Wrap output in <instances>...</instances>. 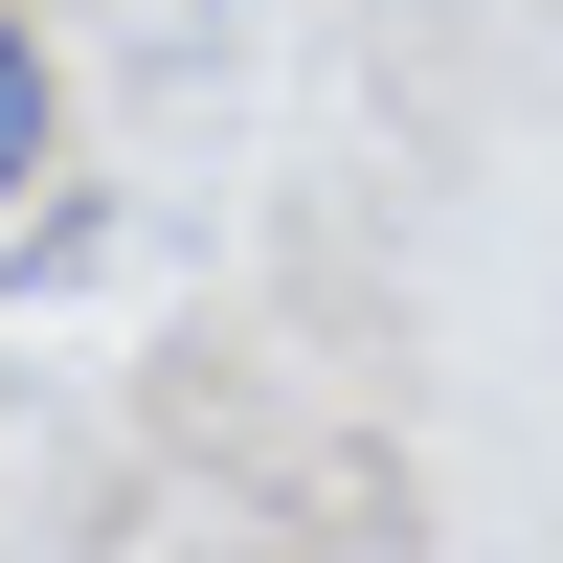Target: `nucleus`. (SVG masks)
Wrapping results in <instances>:
<instances>
[{"mask_svg": "<svg viewBox=\"0 0 563 563\" xmlns=\"http://www.w3.org/2000/svg\"><path fill=\"white\" fill-rule=\"evenodd\" d=\"M45 158H68V45H45V0H0V225L45 203Z\"/></svg>", "mask_w": 563, "mask_h": 563, "instance_id": "obj_1", "label": "nucleus"}]
</instances>
